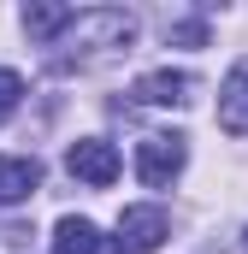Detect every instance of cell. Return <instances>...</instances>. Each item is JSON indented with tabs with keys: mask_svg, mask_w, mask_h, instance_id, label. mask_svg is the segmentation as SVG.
Wrapping results in <instances>:
<instances>
[{
	"mask_svg": "<svg viewBox=\"0 0 248 254\" xmlns=\"http://www.w3.org/2000/svg\"><path fill=\"white\" fill-rule=\"evenodd\" d=\"M130 36H136V18L130 12H119V6H89V12H71V24H65L48 48H60V65H71V60H89V54L130 48Z\"/></svg>",
	"mask_w": 248,
	"mask_h": 254,
	"instance_id": "1",
	"label": "cell"
},
{
	"mask_svg": "<svg viewBox=\"0 0 248 254\" xmlns=\"http://www.w3.org/2000/svg\"><path fill=\"white\" fill-rule=\"evenodd\" d=\"M184 160H189V142L178 130H154V136L136 142V178H142L148 190H166V184L184 172Z\"/></svg>",
	"mask_w": 248,
	"mask_h": 254,
	"instance_id": "2",
	"label": "cell"
},
{
	"mask_svg": "<svg viewBox=\"0 0 248 254\" xmlns=\"http://www.w3.org/2000/svg\"><path fill=\"white\" fill-rule=\"evenodd\" d=\"M166 237H172V219L160 207H124L119 213V249L124 254H154Z\"/></svg>",
	"mask_w": 248,
	"mask_h": 254,
	"instance_id": "3",
	"label": "cell"
},
{
	"mask_svg": "<svg viewBox=\"0 0 248 254\" xmlns=\"http://www.w3.org/2000/svg\"><path fill=\"white\" fill-rule=\"evenodd\" d=\"M65 166H71V178H83L89 190H107V184L119 178V148L101 142V136H83V142H71Z\"/></svg>",
	"mask_w": 248,
	"mask_h": 254,
	"instance_id": "4",
	"label": "cell"
},
{
	"mask_svg": "<svg viewBox=\"0 0 248 254\" xmlns=\"http://www.w3.org/2000/svg\"><path fill=\"white\" fill-rule=\"evenodd\" d=\"M42 190V160L36 154H0V207H18Z\"/></svg>",
	"mask_w": 248,
	"mask_h": 254,
	"instance_id": "5",
	"label": "cell"
},
{
	"mask_svg": "<svg viewBox=\"0 0 248 254\" xmlns=\"http://www.w3.org/2000/svg\"><path fill=\"white\" fill-rule=\"evenodd\" d=\"M219 125L231 136H248V60H237L219 83Z\"/></svg>",
	"mask_w": 248,
	"mask_h": 254,
	"instance_id": "6",
	"label": "cell"
},
{
	"mask_svg": "<svg viewBox=\"0 0 248 254\" xmlns=\"http://www.w3.org/2000/svg\"><path fill=\"white\" fill-rule=\"evenodd\" d=\"M189 95H195L189 71H148V77H136V101L142 107H184Z\"/></svg>",
	"mask_w": 248,
	"mask_h": 254,
	"instance_id": "7",
	"label": "cell"
},
{
	"mask_svg": "<svg viewBox=\"0 0 248 254\" xmlns=\"http://www.w3.org/2000/svg\"><path fill=\"white\" fill-rule=\"evenodd\" d=\"M48 254H101V231L89 225V219H60L54 225V237H48Z\"/></svg>",
	"mask_w": 248,
	"mask_h": 254,
	"instance_id": "8",
	"label": "cell"
},
{
	"mask_svg": "<svg viewBox=\"0 0 248 254\" xmlns=\"http://www.w3.org/2000/svg\"><path fill=\"white\" fill-rule=\"evenodd\" d=\"M65 24H71V6H30V12H24V30H30V42H54Z\"/></svg>",
	"mask_w": 248,
	"mask_h": 254,
	"instance_id": "9",
	"label": "cell"
},
{
	"mask_svg": "<svg viewBox=\"0 0 248 254\" xmlns=\"http://www.w3.org/2000/svg\"><path fill=\"white\" fill-rule=\"evenodd\" d=\"M18 101H24V77H18V71H6V65H0V125H6V119H12V113H18Z\"/></svg>",
	"mask_w": 248,
	"mask_h": 254,
	"instance_id": "10",
	"label": "cell"
},
{
	"mask_svg": "<svg viewBox=\"0 0 248 254\" xmlns=\"http://www.w3.org/2000/svg\"><path fill=\"white\" fill-rule=\"evenodd\" d=\"M166 42H189V48H201V42H207V24H172Z\"/></svg>",
	"mask_w": 248,
	"mask_h": 254,
	"instance_id": "11",
	"label": "cell"
},
{
	"mask_svg": "<svg viewBox=\"0 0 248 254\" xmlns=\"http://www.w3.org/2000/svg\"><path fill=\"white\" fill-rule=\"evenodd\" d=\"M243 243H248V231H243Z\"/></svg>",
	"mask_w": 248,
	"mask_h": 254,
	"instance_id": "12",
	"label": "cell"
}]
</instances>
